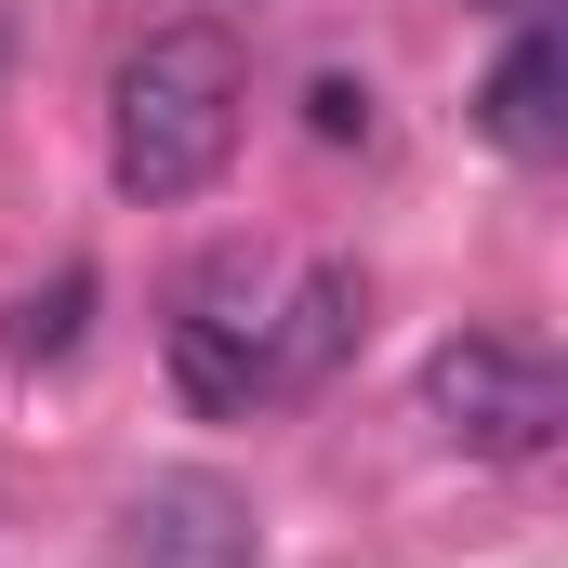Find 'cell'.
Listing matches in <instances>:
<instances>
[{
	"label": "cell",
	"instance_id": "6da1fadb",
	"mask_svg": "<svg viewBox=\"0 0 568 568\" xmlns=\"http://www.w3.org/2000/svg\"><path fill=\"white\" fill-rule=\"evenodd\" d=\"M239 106H252V53H239L225 13L145 27L120 53V80H106V172H120V199H145V212L199 199L239 159Z\"/></svg>",
	"mask_w": 568,
	"mask_h": 568
},
{
	"label": "cell",
	"instance_id": "7a4b0ae2",
	"mask_svg": "<svg viewBox=\"0 0 568 568\" xmlns=\"http://www.w3.org/2000/svg\"><path fill=\"white\" fill-rule=\"evenodd\" d=\"M424 424L463 463H542L568 436V384H556V357L516 344V331H449L424 357Z\"/></svg>",
	"mask_w": 568,
	"mask_h": 568
},
{
	"label": "cell",
	"instance_id": "3957f363",
	"mask_svg": "<svg viewBox=\"0 0 568 568\" xmlns=\"http://www.w3.org/2000/svg\"><path fill=\"white\" fill-rule=\"evenodd\" d=\"M120 568H265V516H252L239 476L172 463L120 503Z\"/></svg>",
	"mask_w": 568,
	"mask_h": 568
},
{
	"label": "cell",
	"instance_id": "277c9868",
	"mask_svg": "<svg viewBox=\"0 0 568 568\" xmlns=\"http://www.w3.org/2000/svg\"><path fill=\"white\" fill-rule=\"evenodd\" d=\"M476 120H489V145L503 159H568V53H556V13L529 0L516 13V40L489 53V80H476Z\"/></svg>",
	"mask_w": 568,
	"mask_h": 568
},
{
	"label": "cell",
	"instance_id": "5b68a950",
	"mask_svg": "<svg viewBox=\"0 0 568 568\" xmlns=\"http://www.w3.org/2000/svg\"><path fill=\"white\" fill-rule=\"evenodd\" d=\"M172 384H185V410H212V424H239L252 397H278V371H265V317H239L225 291H199V304L172 317Z\"/></svg>",
	"mask_w": 568,
	"mask_h": 568
},
{
	"label": "cell",
	"instance_id": "8992f818",
	"mask_svg": "<svg viewBox=\"0 0 568 568\" xmlns=\"http://www.w3.org/2000/svg\"><path fill=\"white\" fill-rule=\"evenodd\" d=\"M357 331H371V278H357V265H304L291 304L265 317V371H278V384H331Z\"/></svg>",
	"mask_w": 568,
	"mask_h": 568
},
{
	"label": "cell",
	"instance_id": "52a82bcc",
	"mask_svg": "<svg viewBox=\"0 0 568 568\" xmlns=\"http://www.w3.org/2000/svg\"><path fill=\"white\" fill-rule=\"evenodd\" d=\"M80 331H93V265H67V278H53V291H27V304L0 317V344H13L27 371H40V357H67Z\"/></svg>",
	"mask_w": 568,
	"mask_h": 568
},
{
	"label": "cell",
	"instance_id": "ba28073f",
	"mask_svg": "<svg viewBox=\"0 0 568 568\" xmlns=\"http://www.w3.org/2000/svg\"><path fill=\"white\" fill-rule=\"evenodd\" d=\"M371 120H384V106H371V80H344V67H317V80H304V133H317V145H371Z\"/></svg>",
	"mask_w": 568,
	"mask_h": 568
}]
</instances>
